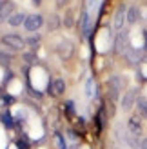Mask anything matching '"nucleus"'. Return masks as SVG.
<instances>
[{"instance_id":"5701e85b","label":"nucleus","mask_w":147,"mask_h":149,"mask_svg":"<svg viewBox=\"0 0 147 149\" xmlns=\"http://www.w3.org/2000/svg\"><path fill=\"white\" fill-rule=\"evenodd\" d=\"M140 149H147V138L140 140Z\"/></svg>"},{"instance_id":"dca6fc26","label":"nucleus","mask_w":147,"mask_h":149,"mask_svg":"<svg viewBox=\"0 0 147 149\" xmlns=\"http://www.w3.org/2000/svg\"><path fill=\"white\" fill-rule=\"evenodd\" d=\"M26 44H29L31 47H36V46L40 44V36H38V35H36V36H29V38L26 40Z\"/></svg>"},{"instance_id":"20e7f679","label":"nucleus","mask_w":147,"mask_h":149,"mask_svg":"<svg viewBox=\"0 0 147 149\" xmlns=\"http://www.w3.org/2000/svg\"><path fill=\"white\" fill-rule=\"evenodd\" d=\"M13 11H15V4L13 2H9V0H7V2H2L0 4V20H9L15 15Z\"/></svg>"},{"instance_id":"4be33fe9","label":"nucleus","mask_w":147,"mask_h":149,"mask_svg":"<svg viewBox=\"0 0 147 149\" xmlns=\"http://www.w3.org/2000/svg\"><path fill=\"white\" fill-rule=\"evenodd\" d=\"M2 120H4V124H9V125H11V118H9V115H4Z\"/></svg>"},{"instance_id":"aec40b11","label":"nucleus","mask_w":147,"mask_h":149,"mask_svg":"<svg viewBox=\"0 0 147 149\" xmlns=\"http://www.w3.org/2000/svg\"><path fill=\"white\" fill-rule=\"evenodd\" d=\"M56 144H58V147H60V149H65V146H64V142H62V136H60V135H56Z\"/></svg>"},{"instance_id":"f3484780","label":"nucleus","mask_w":147,"mask_h":149,"mask_svg":"<svg viewBox=\"0 0 147 149\" xmlns=\"http://www.w3.org/2000/svg\"><path fill=\"white\" fill-rule=\"evenodd\" d=\"M11 64V56L9 55H6V53H0V65H9Z\"/></svg>"},{"instance_id":"ddd939ff","label":"nucleus","mask_w":147,"mask_h":149,"mask_svg":"<svg viewBox=\"0 0 147 149\" xmlns=\"http://www.w3.org/2000/svg\"><path fill=\"white\" fill-rule=\"evenodd\" d=\"M138 113L144 118H147V100L145 98H138Z\"/></svg>"},{"instance_id":"39448f33","label":"nucleus","mask_w":147,"mask_h":149,"mask_svg":"<svg viewBox=\"0 0 147 149\" xmlns=\"http://www.w3.org/2000/svg\"><path fill=\"white\" fill-rule=\"evenodd\" d=\"M135 98H136V91H135V89L127 91L126 95H123V98H122V107L126 111H129L131 107H133V104H135Z\"/></svg>"},{"instance_id":"6ab92c4d","label":"nucleus","mask_w":147,"mask_h":149,"mask_svg":"<svg viewBox=\"0 0 147 149\" xmlns=\"http://www.w3.org/2000/svg\"><path fill=\"white\" fill-rule=\"evenodd\" d=\"M80 27H82V33H87V13H82V20H80Z\"/></svg>"},{"instance_id":"f03ea898","label":"nucleus","mask_w":147,"mask_h":149,"mask_svg":"<svg viewBox=\"0 0 147 149\" xmlns=\"http://www.w3.org/2000/svg\"><path fill=\"white\" fill-rule=\"evenodd\" d=\"M44 26V17L42 15H29V17L26 18V24L24 27L27 29V31H38V29Z\"/></svg>"},{"instance_id":"1a4fd4ad","label":"nucleus","mask_w":147,"mask_h":149,"mask_svg":"<svg viewBox=\"0 0 147 149\" xmlns=\"http://www.w3.org/2000/svg\"><path fill=\"white\" fill-rule=\"evenodd\" d=\"M26 15L24 13H15L13 15V17L9 18V20H7V24H9V26H13V27H17V26H22V24H26Z\"/></svg>"},{"instance_id":"9b49d317","label":"nucleus","mask_w":147,"mask_h":149,"mask_svg":"<svg viewBox=\"0 0 147 149\" xmlns=\"http://www.w3.org/2000/svg\"><path fill=\"white\" fill-rule=\"evenodd\" d=\"M140 17V11H138V7H129L127 9V24H135Z\"/></svg>"},{"instance_id":"2eb2a0df","label":"nucleus","mask_w":147,"mask_h":149,"mask_svg":"<svg viewBox=\"0 0 147 149\" xmlns=\"http://www.w3.org/2000/svg\"><path fill=\"white\" fill-rule=\"evenodd\" d=\"M85 95L89 96V98H91V96H94V82L93 80H87L85 82Z\"/></svg>"},{"instance_id":"423d86ee","label":"nucleus","mask_w":147,"mask_h":149,"mask_svg":"<svg viewBox=\"0 0 147 149\" xmlns=\"http://www.w3.org/2000/svg\"><path fill=\"white\" fill-rule=\"evenodd\" d=\"M65 91V82L62 78H56L53 84H49V93H53V95H62Z\"/></svg>"},{"instance_id":"412c9836","label":"nucleus","mask_w":147,"mask_h":149,"mask_svg":"<svg viewBox=\"0 0 147 149\" xmlns=\"http://www.w3.org/2000/svg\"><path fill=\"white\" fill-rule=\"evenodd\" d=\"M67 2H69V0H56V6H58V7H64Z\"/></svg>"},{"instance_id":"a211bd4d","label":"nucleus","mask_w":147,"mask_h":149,"mask_svg":"<svg viewBox=\"0 0 147 149\" xmlns=\"http://www.w3.org/2000/svg\"><path fill=\"white\" fill-rule=\"evenodd\" d=\"M64 26L65 27H71L73 26V13L71 11H67V15L64 17Z\"/></svg>"},{"instance_id":"9d476101","label":"nucleus","mask_w":147,"mask_h":149,"mask_svg":"<svg viewBox=\"0 0 147 149\" xmlns=\"http://www.w3.org/2000/svg\"><path fill=\"white\" fill-rule=\"evenodd\" d=\"M123 140H126V144H129L131 147H140V142H138V140H136V135H133V133H131V131H127L126 133V135H123Z\"/></svg>"},{"instance_id":"393cba45","label":"nucleus","mask_w":147,"mask_h":149,"mask_svg":"<svg viewBox=\"0 0 147 149\" xmlns=\"http://www.w3.org/2000/svg\"><path fill=\"white\" fill-rule=\"evenodd\" d=\"M33 2H35V4H40V2H42V0H33Z\"/></svg>"},{"instance_id":"0eeeda50","label":"nucleus","mask_w":147,"mask_h":149,"mask_svg":"<svg viewBox=\"0 0 147 149\" xmlns=\"http://www.w3.org/2000/svg\"><path fill=\"white\" fill-rule=\"evenodd\" d=\"M127 129L133 133V135H136V136L140 135V133H142V122H140V118H138V116L131 118V120L127 122Z\"/></svg>"},{"instance_id":"6e6552de","label":"nucleus","mask_w":147,"mask_h":149,"mask_svg":"<svg viewBox=\"0 0 147 149\" xmlns=\"http://www.w3.org/2000/svg\"><path fill=\"white\" fill-rule=\"evenodd\" d=\"M123 20H127V11H126V7L122 6V7H118V11H116V15H114V27L122 29Z\"/></svg>"},{"instance_id":"4468645a","label":"nucleus","mask_w":147,"mask_h":149,"mask_svg":"<svg viewBox=\"0 0 147 149\" xmlns=\"http://www.w3.org/2000/svg\"><path fill=\"white\" fill-rule=\"evenodd\" d=\"M126 38H127L126 33H120V35H118V40H116V51H118V53H122V51H123V46H126Z\"/></svg>"},{"instance_id":"f257e3e1","label":"nucleus","mask_w":147,"mask_h":149,"mask_svg":"<svg viewBox=\"0 0 147 149\" xmlns=\"http://www.w3.org/2000/svg\"><path fill=\"white\" fill-rule=\"evenodd\" d=\"M2 44H6L7 47H11L15 51H20V49H24L26 40L22 38V36H18V35H4L2 36Z\"/></svg>"},{"instance_id":"7ed1b4c3","label":"nucleus","mask_w":147,"mask_h":149,"mask_svg":"<svg viewBox=\"0 0 147 149\" xmlns=\"http://www.w3.org/2000/svg\"><path fill=\"white\" fill-rule=\"evenodd\" d=\"M56 53L60 55V58H64V60H69L73 56V53H75V46H73L69 40H62L56 47Z\"/></svg>"},{"instance_id":"f8f14e48","label":"nucleus","mask_w":147,"mask_h":149,"mask_svg":"<svg viewBox=\"0 0 147 149\" xmlns=\"http://www.w3.org/2000/svg\"><path fill=\"white\" fill-rule=\"evenodd\" d=\"M47 27H49V31L58 29V27H60V17H58V15H51L49 20H47Z\"/></svg>"},{"instance_id":"b1692460","label":"nucleus","mask_w":147,"mask_h":149,"mask_svg":"<svg viewBox=\"0 0 147 149\" xmlns=\"http://www.w3.org/2000/svg\"><path fill=\"white\" fill-rule=\"evenodd\" d=\"M144 35H145V49H147V31H145Z\"/></svg>"}]
</instances>
